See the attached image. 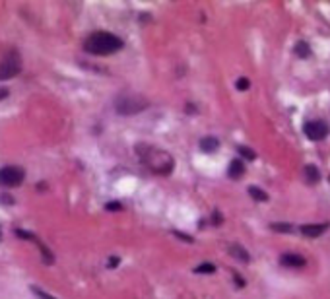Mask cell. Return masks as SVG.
Listing matches in <instances>:
<instances>
[{
    "label": "cell",
    "mask_w": 330,
    "mask_h": 299,
    "mask_svg": "<svg viewBox=\"0 0 330 299\" xmlns=\"http://www.w3.org/2000/svg\"><path fill=\"white\" fill-rule=\"evenodd\" d=\"M121 208L122 206L119 202H109V204H107V210H121Z\"/></svg>",
    "instance_id": "obj_20"
},
{
    "label": "cell",
    "mask_w": 330,
    "mask_h": 299,
    "mask_svg": "<svg viewBox=\"0 0 330 299\" xmlns=\"http://www.w3.org/2000/svg\"><path fill=\"white\" fill-rule=\"evenodd\" d=\"M229 255L235 256V258H237V260H241V262H249V260H251L249 253L243 249L241 245H229Z\"/></svg>",
    "instance_id": "obj_10"
},
{
    "label": "cell",
    "mask_w": 330,
    "mask_h": 299,
    "mask_svg": "<svg viewBox=\"0 0 330 299\" xmlns=\"http://www.w3.org/2000/svg\"><path fill=\"white\" fill-rule=\"evenodd\" d=\"M6 95H8V89H0V99H4V97H6Z\"/></svg>",
    "instance_id": "obj_24"
},
{
    "label": "cell",
    "mask_w": 330,
    "mask_h": 299,
    "mask_svg": "<svg viewBox=\"0 0 330 299\" xmlns=\"http://www.w3.org/2000/svg\"><path fill=\"white\" fill-rule=\"evenodd\" d=\"M194 272H198V274H212V272H216V266L212 262H202V264H198L194 268Z\"/></svg>",
    "instance_id": "obj_16"
},
{
    "label": "cell",
    "mask_w": 330,
    "mask_h": 299,
    "mask_svg": "<svg viewBox=\"0 0 330 299\" xmlns=\"http://www.w3.org/2000/svg\"><path fill=\"white\" fill-rule=\"evenodd\" d=\"M237 152H239V155L241 157H245V159H256V154H254L251 148H247V146H237Z\"/></svg>",
    "instance_id": "obj_17"
},
{
    "label": "cell",
    "mask_w": 330,
    "mask_h": 299,
    "mask_svg": "<svg viewBox=\"0 0 330 299\" xmlns=\"http://www.w3.org/2000/svg\"><path fill=\"white\" fill-rule=\"evenodd\" d=\"M280 264L286 268H303L307 264V260H305V256L297 255V253H284L280 256Z\"/></svg>",
    "instance_id": "obj_8"
},
{
    "label": "cell",
    "mask_w": 330,
    "mask_h": 299,
    "mask_svg": "<svg viewBox=\"0 0 330 299\" xmlns=\"http://www.w3.org/2000/svg\"><path fill=\"white\" fill-rule=\"evenodd\" d=\"M235 88L239 89V91L249 89V88H251V80H249V78H239V80L235 82Z\"/></svg>",
    "instance_id": "obj_18"
},
{
    "label": "cell",
    "mask_w": 330,
    "mask_h": 299,
    "mask_svg": "<svg viewBox=\"0 0 330 299\" xmlns=\"http://www.w3.org/2000/svg\"><path fill=\"white\" fill-rule=\"evenodd\" d=\"M328 227H330L328 223H305V225L299 227V231H301V235L309 237V239H317L320 235H324V231Z\"/></svg>",
    "instance_id": "obj_7"
},
{
    "label": "cell",
    "mask_w": 330,
    "mask_h": 299,
    "mask_svg": "<svg viewBox=\"0 0 330 299\" xmlns=\"http://www.w3.org/2000/svg\"><path fill=\"white\" fill-rule=\"evenodd\" d=\"M295 55L299 58H309L311 56V47H309V43H305V41L295 43Z\"/></svg>",
    "instance_id": "obj_13"
},
{
    "label": "cell",
    "mask_w": 330,
    "mask_h": 299,
    "mask_svg": "<svg viewBox=\"0 0 330 299\" xmlns=\"http://www.w3.org/2000/svg\"><path fill=\"white\" fill-rule=\"evenodd\" d=\"M136 154H138L144 165L155 175H169L175 169L173 155L161 150V148H155L152 144H138L136 146Z\"/></svg>",
    "instance_id": "obj_1"
},
{
    "label": "cell",
    "mask_w": 330,
    "mask_h": 299,
    "mask_svg": "<svg viewBox=\"0 0 330 299\" xmlns=\"http://www.w3.org/2000/svg\"><path fill=\"white\" fill-rule=\"evenodd\" d=\"M124 41H122L119 35L111 34V31H95L86 39L84 49L88 51L89 55H97V56H107L119 53Z\"/></svg>",
    "instance_id": "obj_2"
},
{
    "label": "cell",
    "mask_w": 330,
    "mask_h": 299,
    "mask_svg": "<svg viewBox=\"0 0 330 299\" xmlns=\"http://www.w3.org/2000/svg\"><path fill=\"white\" fill-rule=\"evenodd\" d=\"M33 289V293L37 295V299H56V297H53V295H49L47 291H43V289H39V288H31Z\"/></svg>",
    "instance_id": "obj_19"
},
{
    "label": "cell",
    "mask_w": 330,
    "mask_h": 299,
    "mask_svg": "<svg viewBox=\"0 0 330 299\" xmlns=\"http://www.w3.org/2000/svg\"><path fill=\"white\" fill-rule=\"evenodd\" d=\"M175 235H177V237H179V239H185V241H188V243H192V239H190V237H187V235H185V233H179V231H175Z\"/></svg>",
    "instance_id": "obj_22"
},
{
    "label": "cell",
    "mask_w": 330,
    "mask_h": 299,
    "mask_svg": "<svg viewBox=\"0 0 330 299\" xmlns=\"http://www.w3.org/2000/svg\"><path fill=\"white\" fill-rule=\"evenodd\" d=\"M303 132H305V136H307L309 140L320 142V140H324V138L328 136L330 126L324 121H309V122H305V126H303Z\"/></svg>",
    "instance_id": "obj_6"
},
{
    "label": "cell",
    "mask_w": 330,
    "mask_h": 299,
    "mask_svg": "<svg viewBox=\"0 0 330 299\" xmlns=\"http://www.w3.org/2000/svg\"><path fill=\"white\" fill-rule=\"evenodd\" d=\"M249 194H251L256 202H266V200H268V194H266L260 187H249Z\"/></svg>",
    "instance_id": "obj_14"
},
{
    "label": "cell",
    "mask_w": 330,
    "mask_h": 299,
    "mask_svg": "<svg viewBox=\"0 0 330 299\" xmlns=\"http://www.w3.org/2000/svg\"><path fill=\"white\" fill-rule=\"evenodd\" d=\"M117 264H119V258H117V256H111V258H109V268H117Z\"/></svg>",
    "instance_id": "obj_21"
},
{
    "label": "cell",
    "mask_w": 330,
    "mask_h": 299,
    "mask_svg": "<svg viewBox=\"0 0 330 299\" xmlns=\"http://www.w3.org/2000/svg\"><path fill=\"white\" fill-rule=\"evenodd\" d=\"M148 107H150V101L138 93H122L115 99V109L119 115H124V117L138 115V113L146 111Z\"/></svg>",
    "instance_id": "obj_3"
},
{
    "label": "cell",
    "mask_w": 330,
    "mask_h": 299,
    "mask_svg": "<svg viewBox=\"0 0 330 299\" xmlns=\"http://www.w3.org/2000/svg\"><path fill=\"white\" fill-rule=\"evenodd\" d=\"M305 177H307L309 185H313V183H319V181H320L319 169H317L315 165H305Z\"/></svg>",
    "instance_id": "obj_12"
},
{
    "label": "cell",
    "mask_w": 330,
    "mask_h": 299,
    "mask_svg": "<svg viewBox=\"0 0 330 299\" xmlns=\"http://www.w3.org/2000/svg\"><path fill=\"white\" fill-rule=\"evenodd\" d=\"M25 179V171L18 165H6L0 169V187L14 188L20 187Z\"/></svg>",
    "instance_id": "obj_4"
},
{
    "label": "cell",
    "mask_w": 330,
    "mask_h": 299,
    "mask_svg": "<svg viewBox=\"0 0 330 299\" xmlns=\"http://www.w3.org/2000/svg\"><path fill=\"white\" fill-rule=\"evenodd\" d=\"M245 173V165H243L241 159H233L229 163V177L231 179H241Z\"/></svg>",
    "instance_id": "obj_11"
},
{
    "label": "cell",
    "mask_w": 330,
    "mask_h": 299,
    "mask_svg": "<svg viewBox=\"0 0 330 299\" xmlns=\"http://www.w3.org/2000/svg\"><path fill=\"white\" fill-rule=\"evenodd\" d=\"M218 148H220V140H218L216 136H206V138H202V140H200V150H202V152H206V154L216 152Z\"/></svg>",
    "instance_id": "obj_9"
},
{
    "label": "cell",
    "mask_w": 330,
    "mask_h": 299,
    "mask_svg": "<svg viewBox=\"0 0 330 299\" xmlns=\"http://www.w3.org/2000/svg\"><path fill=\"white\" fill-rule=\"evenodd\" d=\"M0 200H2V202H6V204H12V202H14V198H12V196H8V194H2V196H0Z\"/></svg>",
    "instance_id": "obj_23"
},
{
    "label": "cell",
    "mask_w": 330,
    "mask_h": 299,
    "mask_svg": "<svg viewBox=\"0 0 330 299\" xmlns=\"http://www.w3.org/2000/svg\"><path fill=\"white\" fill-rule=\"evenodd\" d=\"M20 70H22V58L16 51H10L0 60V80H10V78L18 76Z\"/></svg>",
    "instance_id": "obj_5"
},
{
    "label": "cell",
    "mask_w": 330,
    "mask_h": 299,
    "mask_svg": "<svg viewBox=\"0 0 330 299\" xmlns=\"http://www.w3.org/2000/svg\"><path fill=\"white\" fill-rule=\"evenodd\" d=\"M270 229H272V231H278V233H289L293 229V225H291V223L274 222V223H270Z\"/></svg>",
    "instance_id": "obj_15"
}]
</instances>
